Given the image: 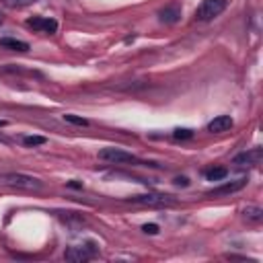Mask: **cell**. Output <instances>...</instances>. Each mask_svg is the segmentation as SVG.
Returning <instances> with one entry per match:
<instances>
[{
	"label": "cell",
	"mask_w": 263,
	"mask_h": 263,
	"mask_svg": "<svg viewBox=\"0 0 263 263\" xmlns=\"http://www.w3.org/2000/svg\"><path fill=\"white\" fill-rule=\"evenodd\" d=\"M4 23V17H2V14H0V25H2Z\"/></svg>",
	"instance_id": "cell-22"
},
{
	"label": "cell",
	"mask_w": 263,
	"mask_h": 263,
	"mask_svg": "<svg viewBox=\"0 0 263 263\" xmlns=\"http://www.w3.org/2000/svg\"><path fill=\"white\" fill-rule=\"evenodd\" d=\"M0 45H2L4 50H12V52H29V43L14 39V37H2L0 39Z\"/></svg>",
	"instance_id": "cell-11"
},
{
	"label": "cell",
	"mask_w": 263,
	"mask_h": 263,
	"mask_svg": "<svg viewBox=\"0 0 263 263\" xmlns=\"http://www.w3.org/2000/svg\"><path fill=\"white\" fill-rule=\"evenodd\" d=\"M0 185H4V187L27 189V191H39L43 187L41 179L25 175V173H4V175H0Z\"/></svg>",
	"instance_id": "cell-2"
},
{
	"label": "cell",
	"mask_w": 263,
	"mask_h": 263,
	"mask_svg": "<svg viewBox=\"0 0 263 263\" xmlns=\"http://www.w3.org/2000/svg\"><path fill=\"white\" fill-rule=\"evenodd\" d=\"M64 121L72 123V126H81V128L88 126V119H85V117H79V115H72V113H66V115H64Z\"/></svg>",
	"instance_id": "cell-17"
},
{
	"label": "cell",
	"mask_w": 263,
	"mask_h": 263,
	"mask_svg": "<svg viewBox=\"0 0 263 263\" xmlns=\"http://www.w3.org/2000/svg\"><path fill=\"white\" fill-rule=\"evenodd\" d=\"M27 27L39 31V33H56L58 31V21L50 17H31L27 19Z\"/></svg>",
	"instance_id": "cell-7"
},
{
	"label": "cell",
	"mask_w": 263,
	"mask_h": 263,
	"mask_svg": "<svg viewBox=\"0 0 263 263\" xmlns=\"http://www.w3.org/2000/svg\"><path fill=\"white\" fill-rule=\"evenodd\" d=\"M68 187H72V189H83V183H79V181H68Z\"/></svg>",
	"instance_id": "cell-20"
},
{
	"label": "cell",
	"mask_w": 263,
	"mask_h": 263,
	"mask_svg": "<svg viewBox=\"0 0 263 263\" xmlns=\"http://www.w3.org/2000/svg\"><path fill=\"white\" fill-rule=\"evenodd\" d=\"M97 253V245L95 243H88L87 247H68L64 251V259L66 261H72V263H85L88 259H92Z\"/></svg>",
	"instance_id": "cell-4"
},
{
	"label": "cell",
	"mask_w": 263,
	"mask_h": 263,
	"mask_svg": "<svg viewBox=\"0 0 263 263\" xmlns=\"http://www.w3.org/2000/svg\"><path fill=\"white\" fill-rule=\"evenodd\" d=\"M245 185H247V179H245V177H241V179H237V181H230V183H224V185H220V187H214V189H210L206 195H208V197H220V195H228V193H235V191L243 189Z\"/></svg>",
	"instance_id": "cell-8"
},
{
	"label": "cell",
	"mask_w": 263,
	"mask_h": 263,
	"mask_svg": "<svg viewBox=\"0 0 263 263\" xmlns=\"http://www.w3.org/2000/svg\"><path fill=\"white\" fill-rule=\"evenodd\" d=\"M21 142H23V146H27V148H33V146L45 144V142H48V138H43V136H23Z\"/></svg>",
	"instance_id": "cell-14"
},
{
	"label": "cell",
	"mask_w": 263,
	"mask_h": 263,
	"mask_svg": "<svg viewBox=\"0 0 263 263\" xmlns=\"http://www.w3.org/2000/svg\"><path fill=\"white\" fill-rule=\"evenodd\" d=\"M204 175H206L208 181H222L228 175V169L226 167H210L204 171Z\"/></svg>",
	"instance_id": "cell-13"
},
{
	"label": "cell",
	"mask_w": 263,
	"mask_h": 263,
	"mask_svg": "<svg viewBox=\"0 0 263 263\" xmlns=\"http://www.w3.org/2000/svg\"><path fill=\"white\" fill-rule=\"evenodd\" d=\"M243 216H245V220H247V222L259 224V222L263 220V210H261L259 206H247L245 212H243Z\"/></svg>",
	"instance_id": "cell-12"
},
{
	"label": "cell",
	"mask_w": 263,
	"mask_h": 263,
	"mask_svg": "<svg viewBox=\"0 0 263 263\" xmlns=\"http://www.w3.org/2000/svg\"><path fill=\"white\" fill-rule=\"evenodd\" d=\"M6 126V121H0V128H4Z\"/></svg>",
	"instance_id": "cell-21"
},
{
	"label": "cell",
	"mask_w": 263,
	"mask_h": 263,
	"mask_svg": "<svg viewBox=\"0 0 263 263\" xmlns=\"http://www.w3.org/2000/svg\"><path fill=\"white\" fill-rule=\"evenodd\" d=\"M99 161L111 163V165H144V167H154V163L140 161L138 157H134L132 152H126V150L115 148V146H107V148L99 150Z\"/></svg>",
	"instance_id": "cell-1"
},
{
	"label": "cell",
	"mask_w": 263,
	"mask_h": 263,
	"mask_svg": "<svg viewBox=\"0 0 263 263\" xmlns=\"http://www.w3.org/2000/svg\"><path fill=\"white\" fill-rule=\"evenodd\" d=\"M142 230L146 235H159V224H144Z\"/></svg>",
	"instance_id": "cell-18"
},
{
	"label": "cell",
	"mask_w": 263,
	"mask_h": 263,
	"mask_svg": "<svg viewBox=\"0 0 263 263\" xmlns=\"http://www.w3.org/2000/svg\"><path fill=\"white\" fill-rule=\"evenodd\" d=\"M173 183L177 185V187H189V179L187 177H175Z\"/></svg>",
	"instance_id": "cell-19"
},
{
	"label": "cell",
	"mask_w": 263,
	"mask_h": 263,
	"mask_svg": "<svg viewBox=\"0 0 263 263\" xmlns=\"http://www.w3.org/2000/svg\"><path fill=\"white\" fill-rule=\"evenodd\" d=\"M173 138H175V140H191V138H193V130H189V128H177L173 132Z\"/></svg>",
	"instance_id": "cell-16"
},
{
	"label": "cell",
	"mask_w": 263,
	"mask_h": 263,
	"mask_svg": "<svg viewBox=\"0 0 263 263\" xmlns=\"http://www.w3.org/2000/svg\"><path fill=\"white\" fill-rule=\"evenodd\" d=\"M134 204H144V206H173L177 199L167 193H144V195H132L128 197Z\"/></svg>",
	"instance_id": "cell-5"
},
{
	"label": "cell",
	"mask_w": 263,
	"mask_h": 263,
	"mask_svg": "<svg viewBox=\"0 0 263 263\" xmlns=\"http://www.w3.org/2000/svg\"><path fill=\"white\" fill-rule=\"evenodd\" d=\"M226 8V0H202V4L195 8V21L208 23L222 14Z\"/></svg>",
	"instance_id": "cell-3"
},
{
	"label": "cell",
	"mask_w": 263,
	"mask_h": 263,
	"mask_svg": "<svg viewBox=\"0 0 263 263\" xmlns=\"http://www.w3.org/2000/svg\"><path fill=\"white\" fill-rule=\"evenodd\" d=\"M233 126H235V121H233V117H230V115H218V117H214L208 123V132H212V134H222V132H228Z\"/></svg>",
	"instance_id": "cell-10"
},
{
	"label": "cell",
	"mask_w": 263,
	"mask_h": 263,
	"mask_svg": "<svg viewBox=\"0 0 263 263\" xmlns=\"http://www.w3.org/2000/svg\"><path fill=\"white\" fill-rule=\"evenodd\" d=\"M181 19V6L179 4H167L159 10V21L165 25H175Z\"/></svg>",
	"instance_id": "cell-9"
},
{
	"label": "cell",
	"mask_w": 263,
	"mask_h": 263,
	"mask_svg": "<svg viewBox=\"0 0 263 263\" xmlns=\"http://www.w3.org/2000/svg\"><path fill=\"white\" fill-rule=\"evenodd\" d=\"M263 159V150L257 146V148H251V150H245L241 154H237V157L233 159V165L243 169V167H257Z\"/></svg>",
	"instance_id": "cell-6"
},
{
	"label": "cell",
	"mask_w": 263,
	"mask_h": 263,
	"mask_svg": "<svg viewBox=\"0 0 263 263\" xmlns=\"http://www.w3.org/2000/svg\"><path fill=\"white\" fill-rule=\"evenodd\" d=\"M33 2H37V0H2V4L8 8H23V6H29Z\"/></svg>",
	"instance_id": "cell-15"
}]
</instances>
